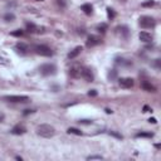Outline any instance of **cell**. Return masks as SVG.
<instances>
[{"label":"cell","mask_w":161,"mask_h":161,"mask_svg":"<svg viewBox=\"0 0 161 161\" xmlns=\"http://www.w3.org/2000/svg\"><path fill=\"white\" fill-rule=\"evenodd\" d=\"M37 134L40 136V137H44V138H50L56 135V128L48 125V123H43V125H39L37 127Z\"/></svg>","instance_id":"obj_1"},{"label":"cell","mask_w":161,"mask_h":161,"mask_svg":"<svg viewBox=\"0 0 161 161\" xmlns=\"http://www.w3.org/2000/svg\"><path fill=\"white\" fill-rule=\"evenodd\" d=\"M39 72H40L42 76H46V77L54 76V74L57 73V67L52 63H46V64H43V66H40Z\"/></svg>","instance_id":"obj_2"},{"label":"cell","mask_w":161,"mask_h":161,"mask_svg":"<svg viewBox=\"0 0 161 161\" xmlns=\"http://www.w3.org/2000/svg\"><path fill=\"white\" fill-rule=\"evenodd\" d=\"M33 50L37 53L38 56H42V57H52L53 56V50L48 46H44V44H37V46H34Z\"/></svg>","instance_id":"obj_3"},{"label":"cell","mask_w":161,"mask_h":161,"mask_svg":"<svg viewBox=\"0 0 161 161\" xmlns=\"http://www.w3.org/2000/svg\"><path fill=\"white\" fill-rule=\"evenodd\" d=\"M138 24H140V27L144 28V29H151V28H155L156 21L152 16L145 15V16H141L140 19H138Z\"/></svg>","instance_id":"obj_4"},{"label":"cell","mask_w":161,"mask_h":161,"mask_svg":"<svg viewBox=\"0 0 161 161\" xmlns=\"http://www.w3.org/2000/svg\"><path fill=\"white\" fill-rule=\"evenodd\" d=\"M5 101L8 102H13V103H27L30 101V98L28 97V96H4L3 97Z\"/></svg>","instance_id":"obj_5"},{"label":"cell","mask_w":161,"mask_h":161,"mask_svg":"<svg viewBox=\"0 0 161 161\" xmlns=\"http://www.w3.org/2000/svg\"><path fill=\"white\" fill-rule=\"evenodd\" d=\"M119 84L121 86L122 88H131V87H134L135 82L130 77H123V78H120L119 79Z\"/></svg>","instance_id":"obj_6"},{"label":"cell","mask_w":161,"mask_h":161,"mask_svg":"<svg viewBox=\"0 0 161 161\" xmlns=\"http://www.w3.org/2000/svg\"><path fill=\"white\" fill-rule=\"evenodd\" d=\"M101 43V38L97 37V35H90L87 38V42H86V46H87V48H92V47H96L98 46Z\"/></svg>","instance_id":"obj_7"},{"label":"cell","mask_w":161,"mask_h":161,"mask_svg":"<svg viewBox=\"0 0 161 161\" xmlns=\"http://www.w3.org/2000/svg\"><path fill=\"white\" fill-rule=\"evenodd\" d=\"M82 71H83L82 66H73L69 69V74L73 78H81L82 77Z\"/></svg>","instance_id":"obj_8"},{"label":"cell","mask_w":161,"mask_h":161,"mask_svg":"<svg viewBox=\"0 0 161 161\" xmlns=\"http://www.w3.org/2000/svg\"><path fill=\"white\" fill-rule=\"evenodd\" d=\"M14 49H15V52L18 53V54H20V56H25L27 53H28V50H29L28 46L24 44V43H16Z\"/></svg>","instance_id":"obj_9"},{"label":"cell","mask_w":161,"mask_h":161,"mask_svg":"<svg viewBox=\"0 0 161 161\" xmlns=\"http://www.w3.org/2000/svg\"><path fill=\"white\" fill-rule=\"evenodd\" d=\"M12 132L13 135H16V136H20V135H24L25 132H27V128L23 126V125H16V126H14L13 128H12Z\"/></svg>","instance_id":"obj_10"},{"label":"cell","mask_w":161,"mask_h":161,"mask_svg":"<svg viewBox=\"0 0 161 161\" xmlns=\"http://www.w3.org/2000/svg\"><path fill=\"white\" fill-rule=\"evenodd\" d=\"M82 78H84L87 82H92L93 81V73H92V71L90 69V68H86V67H83V71H82Z\"/></svg>","instance_id":"obj_11"},{"label":"cell","mask_w":161,"mask_h":161,"mask_svg":"<svg viewBox=\"0 0 161 161\" xmlns=\"http://www.w3.org/2000/svg\"><path fill=\"white\" fill-rule=\"evenodd\" d=\"M141 88L144 91H146V92H156V87L152 86L150 82H147V81H142L141 82Z\"/></svg>","instance_id":"obj_12"},{"label":"cell","mask_w":161,"mask_h":161,"mask_svg":"<svg viewBox=\"0 0 161 161\" xmlns=\"http://www.w3.org/2000/svg\"><path fill=\"white\" fill-rule=\"evenodd\" d=\"M138 38H140L141 42L144 43H150V42H152V35L147 33V31H141L140 34H138Z\"/></svg>","instance_id":"obj_13"},{"label":"cell","mask_w":161,"mask_h":161,"mask_svg":"<svg viewBox=\"0 0 161 161\" xmlns=\"http://www.w3.org/2000/svg\"><path fill=\"white\" fill-rule=\"evenodd\" d=\"M81 52H82V47H76L73 50H71V52L68 53V58H69V59L76 58L77 56H79V54H81Z\"/></svg>","instance_id":"obj_14"},{"label":"cell","mask_w":161,"mask_h":161,"mask_svg":"<svg viewBox=\"0 0 161 161\" xmlns=\"http://www.w3.org/2000/svg\"><path fill=\"white\" fill-rule=\"evenodd\" d=\"M27 30L29 31V33H37V31H43L39 29V27H37L34 23H27Z\"/></svg>","instance_id":"obj_15"},{"label":"cell","mask_w":161,"mask_h":161,"mask_svg":"<svg viewBox=\"0 0 161 161\" xmlns=\"http://www.w3.org/2000/svg\"><path fill=\"white\" fill-rule=\"evenodd\" d=\"M81 9L83 10V13H84L86 15H91V14L93 13V6H92L91 4H83V5L81 6Z\"/></svg>","instance_id":"obj_16"},{"label":"cell","mask_w":161,"mask_h":161,"mask_svg":"<svg viewBox=\"0 0 161 161\" xmlns=\"http://www.w3.org/2000/svg\"><path fill=\"white\" fill-rule=\"evenodd\" d=\"M117 33H120L121 35L122 34L127 35L128 34V29H127V27H119V28H117Z\"/></svg>","instance_id":"obj_17"},{"label":"cell","mask_w":161,"mask_h":161,"mask_svg":"<svg viewBox=\"0 0 161 161\" xmlns=\"http://www.w3.org/2000/svg\"><path fill=\"white\" fill-rule=\"evenodd\" d=\"M67 132L68 134H73V135H78V136L82 135V132L78 130V128H74V127H69L68 130H67Z\"/></svg>","instance_id":"obj_18"},{"label":"cell","mask_w":161,"mask_h":161,"mask_svg":"<svg viewBox=\"0 0 161 161\" xmlns=\"http://www.w3.org/2000/svg\"><path fill=\"white\" fill-rule=\"evenodd\" d=\"M136 137H148V138H151V137H154V134H151V132H138L136 135Z\"/></svg>","instance_id":"obj_19"},{"label":"cell","mask_w":161,"mask_h":161,"mask_svg":"<svg viewBox=\"0 0 161 161\" xmlns=\"http://www.w3.org/2000/svg\"><path fill=\"white\" fill-rule=\"evenodd\" d=\"M107 16H108V19H113V18L116 16L115 10L111 9V8H107Z\"/></svg>","instance_id":"obj_20"},{"label":"cell","mask_w":161,"mask_h":161,"mask_svg":"<svg viewBox=\"0 0 161 161\" xmlns=\"http://www.w3.org/2000/svg\"><path fill=\"white\" fill-rule=\"evenodd\" d=\"M14 19H15V15L13 13H8L4 15V20H6V21H13Z\"/></svg>","instance_id":"obj_21"},{"label":"cell","mask_w":161,"mask_h":161,"mask_svg":"<svg viewBox=\"0 0 161 161\" xmlns=\"http://www.w3.org/2000/svg\"><path fill=\"white\" fill-rule=\"evenodd\" d=\"M23 34H24V31L21 30V29H16V30L12 31V35H13V37H21Z\"/></svg>","instance_id":"obj_22"},{"label":"cell","mask_w":161,"mask_h":161,"mask_svg":"<svg viewBox=\"0 0 161 161\" xmlns=\"http://www.w3.org/2000/svg\"><path fill=\"white\" fill-rule=\"evenodd\" d=\"M97 30H98V31H101V33H104V31L107 30V24L102 23V24L97 25Z\"/></svg>","instance_id":"obj_23"},{"label":"cell","mask_w":161,"mask_h":161,"mask_svg":"<svg viewBox=\"0 0 161 161\" xmlns=\"http://www.w3.org/2000/svg\"><path fill=\"white\" fill-rule=\"evenodd\" d=\"M155 4V2L154 0H148V2H145V3H142V6H152Z\"/></svg>","instance_id":"obj_24"},{"label":"cell","mask_w":161,"mask_h":161,"mask_svg":"<svg viewBox=\"0 0 161 161\" xmlns=\"http://www.w3.org/2000/svg\"><path fill=\"white\" fill-rule=\"evenodd\" d=\"M8 64H9L8 59H5V58H3V57H0V66H8Z\"/></svg>","instance_id":"obj_25"},{"label":"cell","mask_w":161,"mask_h":161,"mask_svg":"<svg viewBox=\"0 0 161 161\" xmlns=\"http://www.w3.org/2000/svg\"><path fill=\"white\" fill-rule=\"evenodd\" d=\"M88 96H91V97H94V96H97V92H96V90H92L88 92Z\"/></svg>","instance_id":"obj_26"},{"label":"cell","mask_w":161,"mask_h":161,"mask_svg":"<svg viewBox=\"0 0 161 161\" xmlns=\"http://www.w3.org/2000/svg\"><path fill=\"white\" fill-rule=\"evenodd\" d=\"M102 156H88V160H101Z\"/></svg>","instance_id":"obj_27"},{"label":"cell","mask_w":161,"mask_h":161,"mask_svg":"<svg viewBox=\"0 0 161 161\" xmlns=\"http://www.w3.org/2000/svg\"><path fill=\"white\" fill-rule=\"evenodd\" d=\"M79 123H84V125H90V123H92V121H90V120H82V121H79Z\"/></svg>","instance_id":"obj_28"},{"label":"cell","mask_w":161,"mask_h":161,"mask_svg":"<svg viewBox=\"0 0 161 161\" xmlns=\"http://www.w3.org/2000/svg\"><path fill=\"white\" fill-rule=\"evenodd\" d=\"M33 112H34L33 110H25V111H24V116H28L29 113H33Z\"/></svg>","instance_id":"obj_29"},{"label":"cell","mask_w":161,"mask_h":161,"mask_svg":"<svg viewBox=\"0 0 161 161\" xmlns=\"http://www.w3.org/2000/svg\"><path fill=\"white\" fill-rule=\"evenodd\" d=\"M4 119H5L4 113H2V112H0V122H3V121H4Z\"/></svg>","instance_id":"obj_30"},{"label":"cell","mask_w":161,"mask_h":161,"mask_svg":"<svg viewBox=\"0 0 161 161\" xmlns=\"http://www.w3.org/2000/svg\"><path fill=\"white\" fill-rule=\"evenodd\" d=\"M148 122H152V123H156V119H150Z\"/></svg>","instance_id":"obj_31"},{"label":"cell","mask_w":161,"mask_h":161,"mask_svg":"<svg viewBox=\"0 0 161 161\" xmlns=\"http://www.w3.org/2000/svg\"><path fill=\"white\" fill-rule=\"evenodd\" d=\"M148 110H150V108H148L147 106H145V107H144V112H148Z\"/></svg>","instance_id":"obj_32"},{"label":"cell","mask_w":161,"mask_h":161,"mask_svg":"<svg viewBox=\"0 0 161 161\" xmlns=\"http://www.w3.org/2000/svg\"><path fill=\"white\" fill-rule=\"evenodd\" d=\"M15 159H16V160H19V161H21V160H23V159H21V157H20V156H16V157H15Z\"/></svg>","instance_id":"obj_33"},{"label":"cell","mask_w":161,"mask_h":161,"mask_svg":"<svg viewBox=\"0 0 161 161\" xmlns=\"http://www.w3.org/2000/svg\"><path fill=\"white\" fill-rule=\"evenodd\" d=\"M38 2H42V0H38Z\"/></svg>","instance_id":"obj_34"}]
</instances>
